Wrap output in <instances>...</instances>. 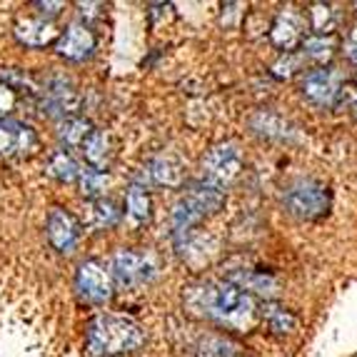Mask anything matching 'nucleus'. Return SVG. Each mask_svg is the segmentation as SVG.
I'll return each mask as SVG.
<instances>
[{"mask_svg":"<svg viewBox=\"0 0 357 357\" xmlns=\"http://www.w3.org/2000/svg\"><path fill=\"white\" fill-rule=\"evenodd\" d=\"M185 303L195 312H203V315L213 317L222 325H230L235 330L250 328L257 312L250 295L227 280L190 287L185 295Z\"/></svg>","mask_w":357,"mask_h":357,"instance_id":"nucleus-1","label":"nucleus"},{"mask_svg":"<svg viewBox=\"0 0 357 357\" xmlns=\"http://www.w3.org/2000/svg\"><path fill=\"white\" fill-rule=\"evenodd\" d=\"M88 350L93 357H115L132 352L145 342V330L130 317L98 315L88 325Z\"/></svg>","mask_w":357,"mask_h":357,"instance_id":"nucleus-2","label":"nucleus"},{"mask_svg":"<svg viewBox=\"0 0 357 357\" xmlns=\"http://www.w3.org/2000/svg\"><path fill=\"white\" fill-rule=\"evenodd\" d=\"M282 208H285L287 215L298 218V220H317L330 208L328 185L310 178L295 180L282 192Z\"/></svg>","mask_w":357,"mask_h":357,"instance_id":"nucleus-3","label":"nucleus"},{"mask_svg":"<svg viewBox=\"0 0 357 357\" xmlns=\"http://www.w3.org/2000/svg\"><path fill=\"white\" fill-rule=\"evenodd\" d=\"M205 180L225 190V185L235 183L243 173V153L235 143H220L203 158Z\"/></svg>","mask_w":357,"mask_h":357,"instance_id":"nucleus-4","label":"nucleus"},{"mask_svg":"<svg viewBox=\"0 0 357 357\" xmlns=\"http://www.w3.org/2000/svg\"><path fill=\"white\" fill-rule=\"evenodd\" d=\"M38 98H40V110L45 115H63V118H70L75 113L77 98L75 85H73L70 77L66 75H48L43 88L36 90Z\"/></svg>","mask_w":357,"mask_h":357,"instance_id":"nucleus-5","label":"nucleus"},{"mask_svg":"<svg viewBox=\"0 0 357 357\" xmlns=\"http://www.w3.org/2000/svg\"><path fill=\"white\" fill-rule=\"evenodd\" d=\"M110 275L120 287H135L155 278V265L150 257L132 250H118L110 262Z\"/></svg>","mask_w":357,"mask_h":357,"instance_id":"nucleus-6","label":"nucleus"},{"mask_svg":"<svg viewBox=\"0 0 357 357\" xmlns=\"http://www.w3.org/2000/svg\"><path fill=\"white\" fill-rule=\"evenodd\" d=\"M75 287L88 303L102 305L113 295V282H110V273L102 268L98 260H85L77 265L75 273Z\"/></svg>","mask_w":357,"mask_h":357,"instance_id":"nucleus-7","label":"nucleus"},{"mask_svg":"<svg viewBox=\"0 0 357 357\" xmlns=\"http://www.w3.org/2000/svg\"><path fill=\"white\" fill-rule=\"evenodd\" d=\"M96 53V36L85 23H73L58 38V55L73 63H83Z\"/></svg>","mask_w":357,"mask_h":357,"instance_id":"nucleus-8","label":"nucleus"},{"mask_svg":"<svg viewBox=\"0 0 357 357\" xmlns=\"http://www.w3.org/2000/svg\"><path fill=\"white\" fill-rule=\"evenodd\" d=\"M303 96L320 107H333L337 105L342 88L333 70H312L303 77Z\"/></svg>","mask_w":357,"mask_h":357,"instance_id":"nucleus-9","label":"nucleus"},{"mask_svg":"<svg viewBox=\"0 0 357 357\" xmlns=\"http://www.w3.org/2000/svg\"><path fill=\"white\" fill-rule=\"evenodd\" d=\"M45 230H48V240L58 252H73V248L77 245L80 238V230H77V222L70 213H66L63 208H53L48 213V222H45Z\"/></svg>","mask_w":357,"mask_h":357,"instance_id":"nucleus-10","label":"nucleus"},{"mask_svg":"<svg viewBox=\"0 0 357 357\" xmlns=\"http://www.w3.org/2000/svg\"><path fill=\"white\" fill-rule=\"evenodd\" d=\"M248 126L255 135L268 137V140H278V143H290L295 140V128L287 123L282 115L273 113V110H257L250 115Z\"/></svg>","mask_w":357,"mask_h":357,"instance_id":"nucleus-11","label":"nucleus"},{"mask_svg":"<svg viewBox=\"0 0 357 357\" xmlns=\"http://www.w3.org/2000/svg\"><path fill=\"white\" fill-rule=\"evenodd\" d=\"M270 40L280 50L290 53V50L295 48V45H300V40H303V18L290 10H282L280 15L275 18L273 28H270Z\"/></svg>","mask_w":357,"mask_h":357,"instance_id":"nucleus-12","label":"nucleus"},{"mask_svg":"<svg viewBox=\"0 0 357 357\" xmlns=\"http://www.w3.org/2000/svg\"><path fill=\"white\" fill-rule=\"evenodd\" d=\"M15 38L28 48H45L55 40V25L45 18H23L13 28Z\"/></svg>","mask_w":357,"mask_h":357,"instance_id":"nucleus-13","label":"nucleus"},{"mask_svg":"<svg viewBox=\"0 0 357 357\" xmlns=\"http://www.w3.org/2000/svg\"><path fill=\"white\" fill-rule=\"evenodd\" d=\"M36 145V132L30 126L15 123V120H0V155L28 150Z\"/></svg>","mask_w":357,"mask_h":357,"instance_id":"nucleus-14","label":"nucleus"},{"mask_svg":"<svg viewBox=\"0 0 357 357\" xmlns=\"http://www.w3.org/2000/svg\"><path fill=\"white\" fill-rule=\"evenodd\" d=\"M150 180L155 185H165V188H178L183 183V162L175 158V155H158L148 162V170H145Z\"/></svg>","mask_w":357,"mask_h":357,"instance_id":"nucleus-15","label":"nucleus"},{"mask_svg":"<svg viewBox=\"0 0 357 357\" xmlns=\"http://www.w3.org/2000/svg\"><path fill=\"white\" fill-rule=\"evenodd\" d=\"M203 218H205L203 208L197 205V200L190 192H185L178 203L173 205V213H170V222H173L175 235H188Z\"/></svg>","mask_w":357,"mask_h":357,"instance_id":"nucleus-16","label":"nucleus"},{"mask_svg":"<svg viewBox=\"0 0 357 357\" xmlns=\"http://www.w3.org/2000/svg\"><path fill=\"white\" fill-rule=\"evenodd\" d=\"M188 192L195 197L197 205L203 208L205 215L220 213L222 205H225V190H222V188H218V185L208 183V180H197V183H190Z\"/></svg>","mask_w":357,"mask_h":357,"instance_id":"nucleus-17","label":"nucleus"},{"mask_svg":"<svg viewBox=\"0 0 357 357\" xmlns=\"http://www.w3.org/2000/svg\"><path fill=\"white\" fill-rule=\"evenodd\" d=\"M126 213H128V220L135 227L145 225V222L150 220V215H153V200H150V192L145 190V188L132 185L130 190H128Z\"/></svg>","mask_w":357,"mask_h":357,"instance_id":"nucleus-18","label":"nucleus"},{"mask_svg":"<svg viewBox=\"0 0 357 357\" xmlns=\"http://www.w3.org/2000/svg\"><path fill=\"white\" fill-rule=\"evenodd\" d=\"M83 155L93 170H102L110 160V137L105 130H93L83 143Z\"/></svg>","mask_w":357,"mask_h":357,"instance_id":"nucleus-19","label":"nucleus"},{"mask_svg":"<svg viewBox=\"0 0 357 357\" xmlns=\"http://www.w3.org/2000/svg\"><path fill=\"white\" fill-rule=\"evenodd\" d=\"M260 315L265 320V325H268V330L275 335H290L295 330V325H298L290 310L280 307L278 303H265L260 307Z\"/></svg>","mask_w":357,"mask_h":357,"instance_id":"nucleus-20","label":"nucleus"},{"mask_svg":"<svg viewBox=\"0 0 357 357\" xmlns=\"http://www.w3.org/2000/svg\"><path fill=\"white\" fill-rule=\"evenodd\" d=\"M232 285H238L243 292H257V295H270V292H275V287H278V282L270 278V275L265 273H252V270H245V273H235L230 275Z\"/></svg>","mask_w":357,"mask_h":357,"instance_id":"nucleus-21","label":"nucleus"},{"mask_svg":"<svg viewBox=\"0 0 357 357\" xmlns=\"http://www.w3.org/2000/svg\"><path fill=\"white\" fill-rule=\"evenodd\" d=\"M93 130H96V128H93V123H90L88 118L70 115V118H66L63 123H60L58 137H60V143H66V145H83L85 137H88Z\"/></svg>","mask_w":357,"mask_h":357,"instance_id":"nucleus-22","label":"nucleus"},{"mask_svg":"<svg viewBox=\"0 0 357 357\" xmlns=\"http://www.w3.org/2000/svg\"><path fill=\"white\" fill-rule=\"evenodd\" d=\"M48 175L60 180V183H73V180L80 178V167L68 150H55L48 158Z\"/></svg>","mask_w":357,"mask_h":357,"instance_id":"nucleus-23","label":"nucleus"},{"mask_svg":"<svg viewBox=\"0 0 357 357\" xmlns=\"http://www.w3.org/2000/svg\"><path fill=\"white\" fill-rule=\"evenodd\" d=\"M120 218V210L113 200H105V197H98L90 203V225L96 230H102V227H113Z\"/></svg>","mask_w":357,"mask_h":357,"instance_id":"nucleus-24","label":"nucleus"},{"mask_svg":"<svg viewBox=\"0 0 357 357\" xmlns=\"http://www.w3.org/2000/svg\"><path fill=\"white\" fill-rule=\"evenodd\" d=\"M337 23V15H335L333 6H325V3H315L312 10H310V25L315 30V36H330Z\"/></svg>","mask_w":357,"mask_h":357,"instance_id":"nucleus-25","label":"nucleus"},{"mask_svg":"<svg viewBox=\"0 0 357 357\" xmlns=\"http://www.w3.org/2000/svg\"><path fill=\"white\" fill-rule=\"evenodd\" d=\"M333 50H335V40L330 36H310L303 40V53L307 55V58L317 60V63L330 60Z\"/></svg>","mask_w":357,"mask_h":357,"instance_id":"nucleus-26","label":"nucleus"},{"mask_svg":"<svg viewBox=\"0 0 357 357\" xmlns=\"http://www.w3.org/2000/svg\"><path fill=\"white\" fill-rule=\"evenodd\" d=\"M105 188H107V175L102 170H85V173H80V190H83L85 197L98 200L105 192Z\"/></svg>","mask_w":357,"mask_h":357,"instance_id":"nucleus-27","label":"nucleus"},{"mask_svg":"<svg viewBox=\"0 0 357 357\" xmlns=\"http://www.w3.org/2000/svg\"><path fill=\"white\" fill-rule=\"evenodd\" d=\"M15 102H18V93L13 88H8L6 83H0V120H8Z\"/></svg>","mask_w":357,"mask_h":357,"instance_id":"nucleus-28","label":"nucleus"},{"mask_svg":"<svg viewBox=\"0 0 357 357\" xmlns=\"http://www.w3.org/2000/svg\"><path fill=\"white\" fill-rule=\"evenodd\" d=\"M298 66H300V60L295 58V55L285 53V55H282V58L273 66V75H275V77H290L292 73H295V68H298Z\"/></svg>","mask_w":357,"mask_h":357,"instance_id":"nucleus-29","label":"nucleus"},{"mask_svg":"<svg viewBox=\"0 0 357 357\" xmlns=\"http://www.w3.org/2000/svg\"><path fill=\"white\" fill-rule=\"evenodd\" d=\"M342 53H345L347 60L357 63V23L347 30V38H345V43H342Z\"/></svg>","mask_w":357,"mask_h":357,"instance_id":"nucleus-30","label":"nucleus"},{"mask_svg":"<svg viewBox=\"0 0 357 357\" xmlns=\"http://www.w3.org/2000/svg\"><path fill=\"white\" fill-rule=\"evenodd\" d=\"M33 6L40 8L43 15H45V13H48V15H58V13L66 8V3H33Z\"/></svg>","mask_w":357,"mask_h":357,"instance_id":"nucleus-31","label":"nucleus"},{"mask_svg":"<svg viewBox=\"0 0 357 357\" xmlns=\"http://www.w3.org/2000/svg\"><path fill=\"white\" fill-rule=\"evenodd\" d=\"M352 113L357 115V100H352Z\"/></svg>","mask_w":357,"mask_h":357,"instance_id":"nucleus-32","label":"nucleus"},{"mask_svg":"<svg viewBox=\"0 0 357 357\" xmlns=\"http://www.w3.org/2000/svg\"><path fill=\"white\" fill-rule=\"evenodd\" d=\"M355 85H357V75H355Z\"/></svg>","mask_w":357,"mask_h":357,"instance_id":"nucleus-33","label":"nucleus"}]
</instances>
